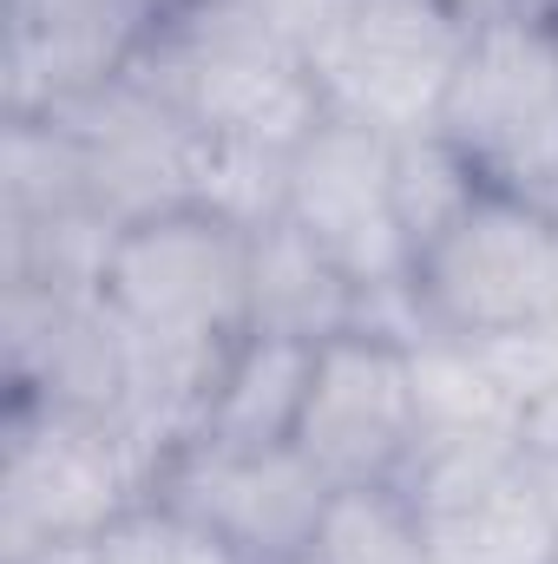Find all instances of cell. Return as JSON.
<instances>
[{
    "instance_id": "6da1fadb",
    "label": "cell",
    "mask_w": 558,
    "mask_h": 564,
    "mask_svg": "<svg viewBox=\"0 0 558 564\" xmlns=\"http://www.w3.org/2000/svg\"><path fill=\"white\" fill-rule=\"evenodd\" d=\"M197 139L289 158L329 119L309 53L270 20L264 0H171L132 73Z\"/></svg>"
},
{
    "instance_id": "7a4b0ae2",
    "label": "cell",
    "mask_w": 558,
    "mask_h": 564,
    "mask_svg": "<svg viewBox=\"0 0 558 564\" xmlns=\"http://www.w3.org/2000/svg\"><path fill=\"white\" fill-rule=\"evenodd\" d=\"M427 341H513L558 328V210L506 184H480L473 204L415 250L408 270Z\"/></svg>"
},
{
    "instance_id": "3957f363",
    "label": "cell",
    "mask_w": 558,
    "mask_h": 564,
    "mask_svg": "<svg viewBox=\"0 0 558 564\" xmlns=\"http://www.w3.org/2000/svg\"><path fill=\"white\" fill-rule=\"evenodd\" d=\"M158 459L112 421L7 408L0 426V558L106 539L132 506L151 499Z\"/></svg>"
},
{
    "instance_id": "277c9868",
    "label": "cell",
    "mask_w": 558,
    "mask_h": 564,
    "mask_svg": "<svg viewBox=\"0 0 558 564\" xmlns=\"http://www.w3.org/2000/svg\"><path fill=\"white\" fill-rule=\"evenodd\" d=\"M486 184L558 210V26L539 13H493L473 26L447 86L440 126Z\"/></svg>"
},
{
    "instance_id": "5b68a950",
    "label": "cell",
    "mask_w": 558,
    "mask_h": 564,
    "mask_svg": "<svg viewBox=\"0 0 558 564\" xmlns=\"http://www.w3.org/2000/svg\"><path fill=\"white\" fill-rule=\"evenodd\" d=\"M480 20L453 0H348L309 46L329 112L375 126L388 139H415L440 126L447 86Z\"/></svg>"
},
{
    "instance_id": "8992f818",
    "label": "cell",
    "mask_w": 558,
    "mask_h": 564,
    "mask_svg": "<svg viewBox=\"0 0 558 564\" xmlns=\"http://www.w3.org/2000/svg\"><path fill=\"white\" fill-rule=\"evenodd\" d=\"M282 217L355 282L362 295L408 289V237L395 217V139L329 112L289 151Z\"/></svg>"
},
{
    "instance_id": "52a82bcc",
    "label": "cell",
    "mask_w": 558,
    "mask_h": 564,
    "mask_svg": "<svg viewBox=\"0 0 558 564\" xmlns=\"http://www.w3.org/2000/svg\"><path fill=\"white\" fill-rule=\"evenodd\" d=\"M420 433L415 341L382 328H348L315 348L296 453L329 486H388Z\"/></svg>"
},
{
    "instance_id": "ba28073f",
    "label": "cell",
    "mask_w": 558,
    "mask_h": 564,
    "mask_svg": "<svg viewBox=\"0 0 558 564\" xmlns=\"http://www.w3.org/2000/svg\"><path fill=\"white\" fill-rule=\"evenodd\" d=\"M151 499L191 512L244 564H302L315 552L335 486L296 446H257V453L178 446L164 459Z\"/></svg>"
},
{
    "instance_id": "9c48e42d",
    "label": "cell",
    "mask_w": 558,
    "mask_h": 564,
    "mask_svg": "<svg viewBox=\"0 0 558 564\" xmlns=\"http://www.w3.org/2000/svg\"><path fill=\"white\" fill-rule=\"evenodd\" d=\"M171 0H7V119H46L132 73Z\"/></svg>"
},
{
    "instance_id": "30bf717a",
    "label": "cell",
    "mask_w": 558,
    "mask_h": 564,
    "mask_svg": "<svg viewBox=\"0 0 558 564\" xmlns=\"http://www.w3.org/2000/svg\"><path fill=\"white\" fill-rule=\"evenodd\" d=\"M309 375H315V348L309 341H282V335H244L184 446H224V453H257V446H296L302 401H309Z\"/></svg>"
},
{
    "instance_id": "8fae6325",
    "label": "cell",
    "mask_w": 558,
    "mask_h": 564,
    "mask_svg": "<svg viewBox=\"0 0 558 564\" xmlns=\"http://www.w3.org/2000/svg\"><path fill=\"white\" fill-rule=\"evenodd\" d=\"M362 322V289L342 276L289 217H270L250 250V335L282 341H335Z\"/></svg>"
},
{
    "instance_id": "7c38bea8",
    "label": "cell",
    "mask_w": 558,
    "mask_h": 564,
    "mask_svg": "<svg viewBox=\"0 0 558 564\" xmlns=\"http://www.w3.org/2000/svg\"><path fill=\"white\" fill-rule=\"evenodd\" d=\"M433 564H558V525L533 486V466H513L486 492L427 519Z\"/></svg>"
},
{
    "instance_id": "4fadbf2b",
    "label": "cell",
    "mask_w": 558,
    "mask_h": 564,
    "mask_svg": "<svg viewBox=\"0 0 558 564\" xmlns=\"http://www.w3.org/2000/svg\"><path fill=\"white\" fill-rule=\"evenodd\" d=\"M420 433H493L519 440V394L500 361L473 341H420L415 348ZM526 446V440H519Z\"/></svg>"
},
{
    "instance_id": "5bb4252c",
    "label": "cell",
    "mask_w": 558,
    "mask_h": 564,
    "mask_svg": "<svg viewBox=\"0 0 558 564\" xmlns=\"http://www.w3.org/2000/svg\"><path fill=\"white\" fill-rule=\"evenodd\" d=\"M309 564H433L427 519L395 486H335Z\"/></svg>"
},
{
    "instance_id": "9a60e30c",
    "label": "cell",
    "mask_w": 558,
    "mask_h": 564,
    "mask_svg": "<svg viewBox=\"0 0 558 564\" xmlns=\"http://www.w3.org/2000/svg\"><path fill=\"white\" fill-rule=\"evenodd\" d=\"M480 164L447 139V132H415V139H395V217H401V237L408 250H427L480 191ZM415 270V263H408Z\"/></svg>"
},
{
    "instance_id": "2e32d148",
    "label": "cell",
    "mask_w": 558,
    "mask_h": 564,
    "mask_svg": "<svg viewBox=\"0 0 558 564\" xmlns=\"http://www.w3.org/2000/svg\"><path fill=\"white\" fill-rule=\"evenodd\" d=\"M99 564H244V558L217 532H204L191 512H178L164 499H144L99 539Z\"/></svg>"
},
{
    "instance_id": "e0dca14e",
    "label": "cell",
    "mask_w": 558,
    "mask_h": 564,
    "mask_svg": "<svg viewBox=\"0 0 558 564\" xmlns=\"http://www.w3.org/2000/svg\"><path fill=\"white\" fill-rule=\"evenodd\" d=\"M0 564H99V539H66V545H40V552H20V558Z\"/></svg>"
},
{
    "instance_id": "ac0fdd59",
    "label": "cell",
    "mask_w": 558,
    "mask_h": 564,
    "mask_svg": "<svg viewBox=\"0 0 558 564\" xmlns=\"http://www.w3.org/2000/svg\"><path fill=\"white\" fill-rule=\"evenodd\" d=\"M526 466H533V486H539V499H546V512H552V525H558V446L552 453H533Z\"/></svg>"
},
{
    "instance_id": "d6986e66",
    "label": "cell",
    "mask_w": 558,
    "mask_h": 564,
    "mask_svg": "<svg viewBox=\"0 0 558 564\" xmlns=\"http://www.w3.org/2000/svg\"><path fill=\"white\" fill-rule=\"evenodd\" d=\"M302 564H309V558H302Z\"/></svg>"
}]
</instances>
